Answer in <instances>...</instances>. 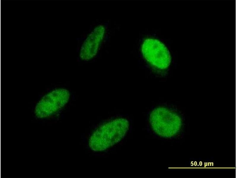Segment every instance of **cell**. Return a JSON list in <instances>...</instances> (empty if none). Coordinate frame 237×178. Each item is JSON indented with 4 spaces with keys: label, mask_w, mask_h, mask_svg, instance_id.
Returning a JSON list of instances; mask_svg holds the SVG:
<instances>
[{
    "label": "cell",
    "mask_w": 237,
    "mask_h": 178,
    "mask_svg": "<svg viewBox=\"0 0 237 178\" xmlns=\"http://www.w3.org/2000/svg\"><path fill=\"white\" fill-rule=\"evenodd\" d=\"M128 120L124 118L116 119L99 127L89 140V146L96 152L103 151L120 141L129 128Z\"/></svg>",
    "instance_id": "6da1fadb"
},
{
    "label": "cell",
    "mask_w": 237,
    "mask_h": 178,
    "mask_svg": "<svg viewBox=\"0 0 237 178\" xmlns=\"http://www.w3.org/2000/svg\"><path fill=\"white\" fill-rule=\"evenodd\" d=\"M149 121L152 129L159 136L169 138L178 132L181 124L176 114L164 107H158L151 112Z\"/></svg>",
    "instance_id": "7a4b0ae2"
},
{
    "label": "cell",
    "mask_w": 237,
    "mask_h": 178,
    "mask_svg": "<svg viewBox=\"0 0 237 178\" xmlns=\"http://www.w3.org/2000/svg\"><path fill=\"white\" fill-rule=\"evenodd\" d=\"M141 48L145 58L153 66L163 70L170 65L171 61L170 53L165 45L159 40L147 38L143 42Z\"/></svg>",
    "instance_id": "3957f363"
},
{
    "label": "cell",
    "mask_w": 237,
    "mask_h": 178,
    "mask_svg": "<svg viewBox=\"0 0 237 178\" xmlns=\"http://www.w3.org/2000/svg\"><path fill=\"white\" fill-rule=\"evenodd\" d=\"M70 96L69 91L64 88L55 89L49 92L36 104L35 109L36 116L43 118L57 112L67 104Z\"/></svg>",
    "instance_id": "277c9868"
},
{
    "label": "cell",
    "mask_w": 237,
    "mask_h": 178,
    "mask_svg": "<svg viewBox=\"0 0 237 178\" xmlns=\"http://www.w3.org/2000/svg\"><path fill=\"white\" fill-rule=\"evenodd\" d=\"M105 30L104 26L99 25L89 34L84 42L80 50V57L82 60L88 61L96 55L103 39Z\"/></svg>",
    "instance_id": "5b68a950"
}]
</instances>
